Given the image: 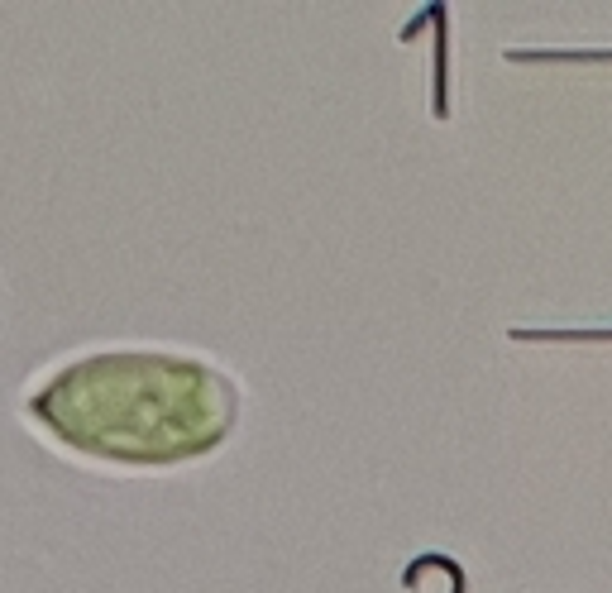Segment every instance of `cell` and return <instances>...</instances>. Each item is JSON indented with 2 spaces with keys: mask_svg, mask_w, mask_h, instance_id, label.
Segmentation results:
<instances>
[{
  "mask_svg": "<svg viewBox=\"0 0 612 593\" xmlns=\"http://www.w3.org/2000/svg\"><path fill=\"white\" fill-rule=\"evenodd\" d=\"M24 426L106 474H177L220 455L244 417L240 378L187 345H91L24 388Z\"/></svg>",
  "mask_w": 612,
  "mask_h": 593,
  "instance_id": "obj_1",
  "label": "cell"
}]
</instances>
